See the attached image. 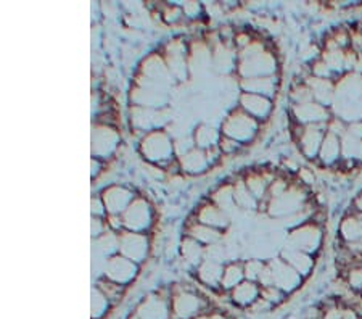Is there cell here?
Returning a JSON list of instances; mask_svg holds the SVG:
<instances>
[{
    "label": "cell",
    "mask_w": 362,
    "mask_h": 319,
    "mask_svg": "<svg viewBox=\"0 0 362 319\" xmlns=\"http://www.w3.org/2000/svg\"><path fill=\"white\" fill-rule=\"evenodd\" d=\"M165 319H171V318H165ZM187 319H223L219 315H208V313H200V315L187 318Z\"/></svg>",
    "instance_id": "cell-1"
}]
</instances>
